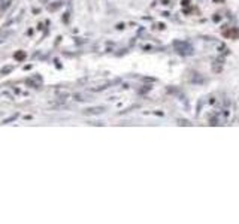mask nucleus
I'll list each match as a JSON object with an SVG mask.
<instances>
[{
	"label": "nucleus",
	"mask_w": 239,
	"mask_h": 224,
	"mask_svg": "<svg viewBox=\"0 0 239 224\" xmlns=\"http://www.w3.org/2000/svg\"><path fill=\"white\" fill-rule=\"evenodd\" d=\"M11 70H12V67H11V66H8V67H3V69L0 70V73L5 75V73H8V72H11Z\"/></svg>",
	"instance_id": "1"
}]
</instances>
